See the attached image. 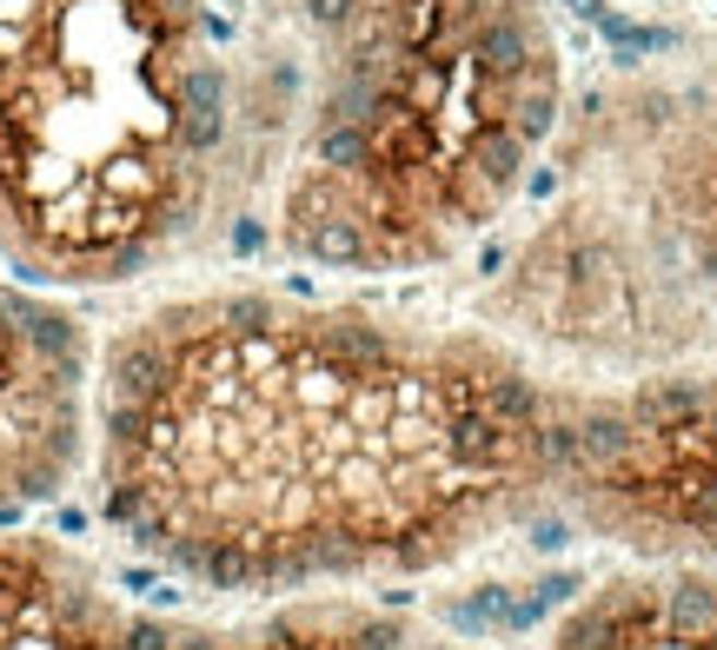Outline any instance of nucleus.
<instances>
[{"instance_id": "1", "label": "nucleus", "mask_w": 717, "mask_h": 650, "mask_svg": "<svg viewBox=\"0 0 717 650\" xmlns=\"http://www.w3.org/2000/svg\"><path fill=\"white\" fill-rule=\"evenodd\" d=\"M266 246L306 279H413L465 260L538 180L558 53L531 0H273Z\"/></svg>"}, {"instance_id": "2", "label": "nucleus", "mask_w": 717, "mask_h": 650, "mask_svg": "<svg viewBox=\"0 0 717 650\" xmlns=\"http://www.w3.org/2000/svg\"><path fill=\"white\" fill-rule=\"evenodd\" d=\"M247 0H0V260L107 292L239 219L273 146Z\"/></svg>"}, {"instance_id": "3", "label": "nucleus", "mask_w": 717, "mask_h": 650, "mask_svg": "<svg viewBox=\"0 0 717 650\" xmlns=\"http://www.w3.org/2000/svg\"><path fill=\"white\" fill-rule=\"evenodd\" d=\"M471 318L565 365L717 359V113L637 200L545 213L478 286Z\"/></svg>"}, {"instance_id": "4", "label": "nucleus", "mask_w": 717, "mask_h": 650, "mask_svg": "<svg viewBox=\"0 0 717 650\" xmlns=\"http://www.w3.org/2000/svg\"><path fill=\"white\" fill-rule=\"evenodd\" d=\"M0 650H478V643L385 598L260 604L219 617L167 611L120 591L73 544L0 518Z\"/></svg>"}, {"instance_id": "5", "label": "nucleus", "mask_w": 717, "mask_h": 650, "mask_svg": "<svg viewBox=\"0 0 717 650\" xmlns=\"http://www.w3.org/2000/svg\"><path fill=\"white\" fill-rule=\"evenodd\" d=\"M605 538L637 571L717 578V359L624 372V438Z\"/></svg>"}, {"instance_id": "6", "label": "nucleus", "mask_w": 717, "mask_h": 650, "mask_svg": "<svg viewBox=\"0 0 717 650\" xmlns=\"http://www.w3.org/2000/svg\"><path fill=\"white\" fill-rule=\"evenodd\" d=\"M100 339L80 305L0 260V518L40 511L87 478Z\"/></svg>"}, {"instance_id": "7", "label": "nucleus", "mask_w": 717, "mask_h": 650, "mask_svg": "<svg viewBox=\"0 0 717 650\" xmlns=\"http://www.w3.org/2000/svg\"><path fill=\"white\" fill-rule=\"evenodd\" d=\"M538 650H717V578L624 564L558 617Z\"/></svg>"}]
</instances>
